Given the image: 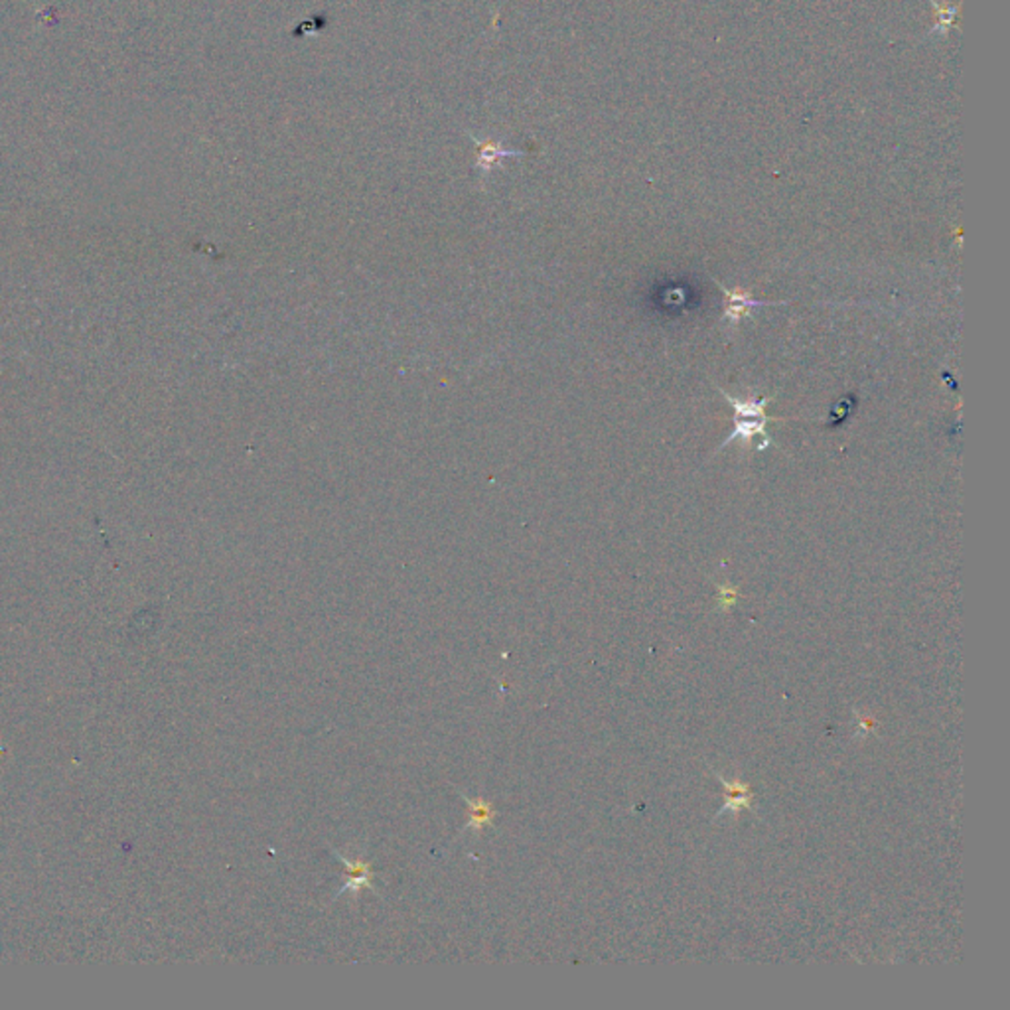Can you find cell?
Listing matches in <instances>:
<instances>
[{
	"instance_id": "cell-4",
	"label": "cell",
	"mask_w": 1010,
	"mask_h": 1010,
	"mask_svg": "<svg viewBox=\"0 0 1010 1010\" xmlns=\"http://www.w3.org/2000/svg\"><path fill=\"white\" fill-rule=\"evenodd\" d=\"M464 798L466 805H468V823L466 829H484V827H490L494 825V815L495 810L490 801H485L482 798L478 800H470L466 795H462Z\"/></svg>"
},
{
	"instance_id": "cell-6",
	"label": "cell",
	"mask_w": 1010,
	"mask_h": 1010,
	"mask_svg": "<svg viewBox=\"0 0 1010 1010\" xmlns=\"http://www.w3.org/2000/svg\"><path fill=\"white\" fill-rule=\"evenodd\" d=\"M734 598H736V590H732V588H724V587L720 588V600H722V602H729V604H730V602H734Z\"/></svg>"
},
{
	"instance_id": "cell-3",
	"label": "cell",
	"mask_w": 1010,
	"mask_h": 1010,
	"mask_svg": "<svg viewBox=\"0 0 1010 1010\" xmlns=\"http://www.w3.org/2000/svg\"><path fill=\"white\" fill-rule=\"evenodd\" d=\"M334 857L343 864V872H346V876H348V882L343 884V886H340L338 894L348 893V890H352L353 894H358L360 890H363V888L373 890V884H372V881H373L372 864H367V862L362 861V859L350 861V859H346V857H343V854H340V852H336V851H334Z\"/></svg>"
},
{
	"instance_id": "cell-2",
	"label": "cell",
	"mask_w": 1010,
	"mask_h": 1010,
	"mask_svg": "<svg viewBox=\"0 0 1010 1010\" xmlns=\"http://www.w3.org/2000/svg\"><path fill=\"white\" fill-rule=\"evenodd\" d=\"M719 287L722 289L724 294V320H729L732 324H739L744 316L750 314L754 308L758 306H768V304H788L786 301H758L750 292L746 291H729L724 284L719 282Z\"/></svg>"
},
{
	"instance_id": "cell-1",
	"label": "cell",
	"mask_w": 1010,
	"mask_h": 1010,
	"mask_svg": "<svg viewBox=\"0 0 1010 1010\" xmlns=\"http://www.w3.org/2000/svg\"><path fill=\"white\" fill-rule=\"evenodd\" d=\"M720 393L734 407V431H732L730 436H727V441L722 443V446H727L734 441H740L742 444L750 446L752 443L760 441V438H762L764 448L768 444H771V441L766 434V424L771 421L766 414L768 399L766 397L736 399V397L729 395L722 387H720Z\"/></svg>"
},
{
	"instance_id": "cell-5",
	"label": "cell",
	"mask_w": 1010,
	"mask_h": 1010,
	"mask_svg": "<svg viewBox=\"0 0 1010 1010\" xmlns=\"http://www.w3.org/2000/svg\"><path fill=\"white\" fill-rule=\"evenodd\" d=\"M932 5H933V8L937 10V16H940V22H937V26H935V30L947 32V30H949V26H952V22H954V18H955V12H957V8H955V6H947V5H945V6H940V5H937V3H935V0H932Z\"/></svg>"
}]
</instances>
